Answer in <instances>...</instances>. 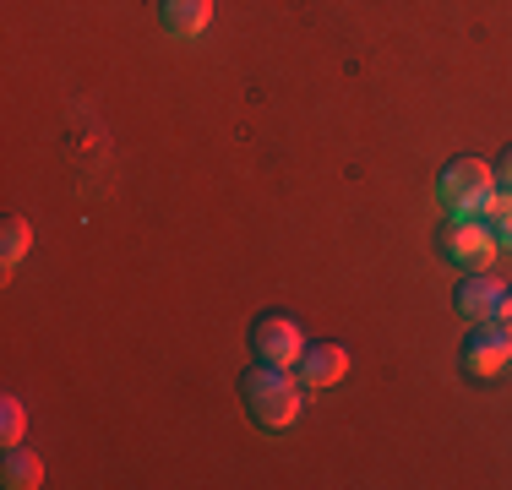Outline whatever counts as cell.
I'll use <instances>...</instances> for the list:
<instances>
[{"mask_svg":"<svg viewBox=\"0 0 512 490\" xmlns=\"http://www.w3.org/2000/svg\"><path fill=\"white\" fill-rule=\"evenodd\" d=\"M28 245H33V235H28V218H17V213H6V224H0V267H17L22 256H28Z\"/></svg>","mask_w":512,"mask_h":490,"instance_id":"obj_11","label":"cell"},{"mask_svg":"<svg viewBox=\"0 0 512 490\" xmlns=\"http://www.w3.org/2000/svg\"><path fill=\"white\" fill-rule=\"evenodd\" d=\"M300 349H306V333H300V322L295 316H278V311H267V316H256L251 322V354L262 365H295L300 360Z\"/></svg>","mask_w":512,"mask_h":490,"instance_id":"obj_5","label":"cell"},{"mask_svg":"<svg viewBox=\"0 0 512 490\" xmlns=\"http://www.w3.org/2000/svg\"><path fill=\"white\" fill-rule=\"evenodd\" d=\"M502 278L491 273H463V284L453 289V311L469 316V322H491L496 311H502Z\"/></svg>","mask_w":512,"mask_h":490,"instance_id":"obj_7","label":"cell"},{"mask_svg":"<svg viewBox=\"0 0 512 490\" xmlns=\"http://www.w3.org/2000/svg\"><path fill=\"white\" fill-rule=\"evenodd\" d=\"M344 371H349V349H344V343H306L300 360H295V382L311 387V392L344 382Z\"/></svg>","mask_w":512,"mask_h":490,"instance_id":"obj_6","label":"cell"},{"mask_svg":"<svg viewBox=\"0 0 512 490\" xmlns=\"http://www.w3.org/2000/svg\"><path fill=\"white\" fill-rule=\"evenodd\" d=\"M491 186L496 191H512V142L496 153V164H491Z\"/></svg>","mask_w":512,"mask_h":490,"instance_id":"obj_13","label":"cell"},{"mask_svg":"<svg viewBox=\"0 0 512 490\" xmlns=\"http://www.w3.org/2000/svg\"><path fill=\"white\" fill-rule=\"evenodd\" d=\"M436 256H442L447 267H480V262H491V251H496V240H491V229L480 224V218H447V224H436Z\"/></svg>","mask_w":512,"mask_h":490,"instance_id":"obj_3","label":"cell"},{"mask_svg":"<svg viewBox=\"0 0 512 490\" xmlns=\"http://www.w3.org/2000/svg\"><path fill=\"white\" fill-rule=\"evenodd\" d=\"M507 360H512V327L502 322V316L474 322L469 333H463V343H458V365L469 376H496Z\"/></svg>","mask_w":512,"mask_h":490,"instance_id":"obj_4","label":"cell"},{"mask_svg":"<svg viewBox=\"0 0 512 490\" xmlns=\"http://www.w3.org/2000/svg\"><path fill=\"white\" fill-rule=\"evenodd\" d=\"M153 11L169 39H202L207 22H213V0H158Z\"/></svg>","mask_w":512,"mask_h":490,"instance_id":"obj_8","label":"cell"},{"mask_svg":"<svg viewBox=\"0 0 512 490\" xmlns=\"http://www.w3.org/2000/svg\"><path fill=\"white\" fill-rule=\"evenodd\" d=\"M491 164H480V158H453V164L442 169V180H436V202L447 207L453 218H480V207L491 202Z\"/></svg>","mask_w":512,"mask_h":490,"instance_id":"obj_2","label":"cell"},{"mask_svg":"<svg viewBox=\"0 0 512 490\" xmlns=\"http://www.w3.org/2000/svg\"><path fill=\"white\" fill-rule=\"evenodd\" d=\"M0 480H6L11 490H33V485H44V458L33 447H6V463H0Z\"/></svg>","mask_w":512,"mask_h":490,"instance_id":"obj_9","label":"cell"},{"mask_svg":"<svg viewBox=\"0 0 512 490\" xmlns=\"http://www.w3.org/2000/svg\"><path fill=\"white\" fill-rule=\"evenodd\" d=\"M240 409H246L262 431H284V425L300 420L306 392H300V382H289V376H284V365H262V360H256L251 371L240 376Z\"/></svg>","mask_w":512,"mask_h":490,"instance_id":"obj_1","label":"cell"},{"mask_svg":"<svg viewBox=\"0 0 512 490\" xmlns=\"http://www.w3.org/2000/svg\"><path fill=\"white\" fill-rule=\"evenodd\" d=\"M496 316H502V322L512 327V289H502V311H496Z\"/></svg>","mask_w":512,"mask_h":490,"instance_id":"obj_14","label":"cell"},{"mask_svg":"<svg viewBox=\"0 0 512 490\" xmlns=\"http://www.w3.org/2000/svg\"><path fill=\"white\" fill-rule=\"evenodd\" d=\"M480 224L491 229L496 251H512V191H491V202L480 207Z\"/></svg>","mask_w":512,"mask_h":490,"instance_id":"obj_10","label":"cell"},{"mask_svg":"<svg viewBox=\"0 0 512 490\" xmlns=\"http://www.w3.org/2000/svg\"><path fill=\"white\" fill-rule=\"evenodd\" d=\"M0 425H6V447H17V441H22V425H28V420H22V403L11 398V392L0 398Z\"/></svg>","mask_w":512,"mask_h":490,"instance_id":"obj_12","label":"cell"}]
</instances>
